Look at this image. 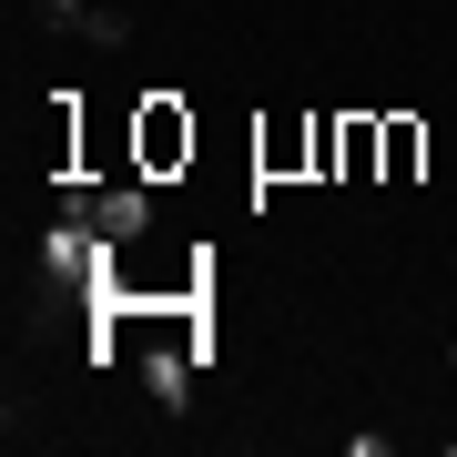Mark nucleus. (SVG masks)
Segmentation results:
<instances>
[{"label":"nucleus","mask_w":457,"mask_h":457,"mask_svg":"<svg viewBox=\"0 0 457 457\" xmlns=\"http://www.w3.org/2000/svg\"><path fill=\"white\" fill-rule=\"evenodd\" d=\"M92 224L112 234V245H132V234L153 224V204H143V183H112V194H92Z\"/></svg>","instance_id":"obj_1"},{"label":"nucleus","mask_w":457,"mask_h":457,"mask_svg":"<svg viewBox=\"0 0 457 457\" xmlns=\"http://www.w3.org/2000/svg\"><path fill=\"white\" fill-rule=\"evenodd\" d=\"M143 386L163 396V407H183V396H194V345H153V356H143Z\"/></svg>","instance_id":"obj_2"},{"label":"nucleus","mask_w":457,"mask_h":457,"mask_svg":"<svg viewBox=\"0 0 457 457\" xmlns=\"http://www.w3.org/2000/svg\"><path fill=\"white\" fill-rule=\"evenodd\" d=\"M41 11H51V21H62V31H82V21H92V11H82V0H41Z\"/></svg>","instance_id":"obj_3"}]
</instances>
